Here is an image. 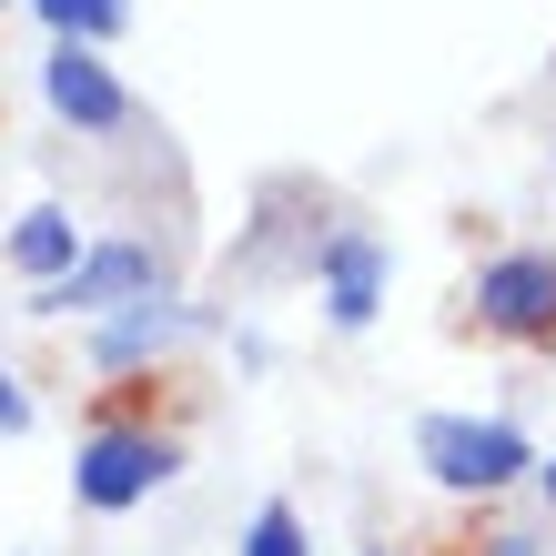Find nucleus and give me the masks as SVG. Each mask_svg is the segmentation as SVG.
<instances>
[{
	"mask_svg": "<svg viewBox=\"0 0 556 556\" xmlns=\"http://www.w3.org/2000/svg\"><path fill=\"white\" fill-rule=\"evenodd\" d=\"M152 283H162V264L142 243H91L61 283H41V304L30 314H112V304H152Z\"/></svg>",
	"mask_w": 556,
	"mask_h": 556,
	"instance_id": "20e7f679",
	"label": "nucleus"
},
{
	"mask_svg": "<svg viewBox=\"0 0 556 556\" xmlns=\"http://www.w3.org/2000/svg\"><path fill=\"white\" fill-rule=\"evenodd\" d=\"M21 425H30V395L11 384V365H0V435H21Z\"/></svg>",
	"mask_w": 556,
	"mask_h": 556,
	"instance_id": "f8f14e48",
	"label": "nucleus"
},
{
	"mask_svg": "<svg viewBox=\"0 0 556 556\" xmlns=\"http://www.w3.org/2000/svg\"><path fill=\"white\" fill-rule=\"evenodd\" d=\"M182 466V435L173 425H91L81 435V466H72V496L91 516H122V506H142L152 485H173Z\"/></svg>",
	"mask_w": 556,
	"mask_h": 556,
	"instance_id": "f03ea898",
	"label": "nucleus"
},
{
	"mask_svg": "<svg viewBox=\"0 0 556 556\" xmlns=\"http://www.w3.org/2000/svg\"><path fill=\"white\" fill-rule=\"evenodd\" d=\"M375 304H384V243L375 233H334L324 243V314L344 324H375Z\"/></svg>",
	"mask_w": 556,
	"mask_h": 556,
	"instance_id": "423d86ee",
	"label": "nucleus"
},
{
	"mask_svg": "<svg viewBox=\"0 0 556 556\" xmlns=\"http://www.w3.org/2000/svg\"><path fill=\"white\" fill-rule=\"evenodd\" d=\"M546 506H556V466H546Z\"/></svg>",
	"mask_w": 556,
	"mask_h": 556,
	"instance_id": "ddd939ff",
	"label": "nucleus"
},
{
	"mask_svg": "<svg viewBox=\"0 0 556 556\" xmlns=\"http://www.w3.org/2000/svg\"><path fill=\"white\" fill-rule=\"evenodd\" d=\"M11 264H21L30 283H61V274L81 264V233H72V213H51V203H41V213H21V223H11Z\"/></svg>",
	"mask_w": 556,
	"mask_h": 556,
	"instance_id": "0eeeda50",
	"label": "nucleus"
},
{
	"mask_svg": "<svg viewBox=\"0 0 556 556\" xmlns=\"http://www.w3.org/2000/svg\"><path fill=\"white\" fill-rule=\"evenodd\" d=\"M415 455H425L435 485H455V496H506V485L536 466V445L516 435L506 415H425L415 425Z\"/></svg>",
	"mask_w": 556,
	"mask_h": 556,
	"instance_id": "f257e3e1",
	"label": "nucleus"
},
{
	"mask_svg": "<svg viewBox=\"0 0 556 556\" xmlns=\"http://www.w3.org/2000/svg\"><path fill=\"white\" fill-rule=\"evenodd\" d=\"M243 556H314L304 546V516H293L283 496H264V506H253V527H243Z\"/></svg>",
	"mask_w": 556,
	"mask_h": 556,
	"instance_id": "9d476101",
	"label": "nucleus"
},
{
	"mask_svg": "<svg viewBox=\"0 0 556 556\" xmlns=\"http://www.w3.org/2000/svg\"><path fill=\"white\" fill-rule=\"evenodd\" d=\"M445 556H546L527 527H496V516H485V527H466V536H455Z\"/></svg>",
	"mask_w": 556,
	"mask_h": 556,
	"instance_id": "9b49d317",
	"label": "nucleus"
},
{
	"mask_svg": "<svg viewBox=\"0 0 556 556\" xmlns=\"http://www.w3.org/2000/svg\"><path fill=\"white\" fill-rule=\"evenodd\" d=\"M41 91H51V112H61V122H81V132H122V122H132V91L112 81V61L91 51V41H51Z\"/></svg>",
	"mask_w": 556,
	"mask_h": 556,
	"instance_id": "39448f33",
	"label": "nucleus"
},
{
	"mask_svg": "<svg viewBox=\"0 0 556 556\" xmlns=\"http://www.w3.org/2000/svg\"><path fill=\"white\" fill-rule=\"evenodd\" d=\"M173 334H182V314H162V304H132V314H122L112 334H102V375H132L142 354H162Z\"/></svg>",
	"mask_w": 556,
	"mask_h": 556,
	"instance_id": "6e6552de",
	"label": "nucleus"
},
{
	"mask_svg": "<svg viewBox=\"0 0 556 556\" xmlns=\"http://www.w3.org/2000/svg\"><path fill=\"white\" fill-rule=\"evenodd\" d=\"M30 11L51 21V41H91V51H102L112 30L132 21V0H30Z\"/></svg>",
	"mask_w": 556,
	"mask_h": 556,
	"instance_id": "1a4fd4ad",
	"label": "nucleus"
},
{
	"mask_svg": "<svg viewBox=\"0 0 556 556\" xmlns=\"http://www.w3.org/2000/svg\"><path fill=\"white\" fill-rule=\"evenodd\" d=\"M476 334H496L516 354L556 344V253H496L476 274Z\"/></svg>",
	"mask_w": 556,
	"mask_h": 556,
	"instance_id": "7ed1b4c3",
	"label": "nucleus"
}]
</instances>
